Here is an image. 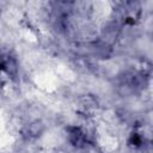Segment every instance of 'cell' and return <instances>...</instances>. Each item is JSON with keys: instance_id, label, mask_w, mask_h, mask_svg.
<instances>
[{"instance_id": "cell-1", "label": "cell", "mask_w": 153, "mask_h": 153, "mask_svg": "<svg viewBox=\"0 0 153 153\" xmlns=\"http://www.w3.org/2000/svg\"><path fill=\"white\" fill-rule=\"evenodd\" d=\"M123 13V20L127 24H135L141 14V8L139 4L134 2H128L124 5V10L122 11Z\"/></svg>"}, {"instance_id": "cell-2", "label": "cell", "mask_w": 153, "mask_h": 153, "mask_svg": "<svg viewBox=\"0 0 153 153\" xmlns=\"http://www.w3.org/2000/svg\"><path fill=\"white\" fill-rule=\"evenodd\" d=\"M67 135H68L69 142L74 147L80 148V147L85 146L86 134H85V131L81 128H79V127H68L67 128Z\"/></svg>"}, {"instance_id": "cell-3", "label": "cell", "mask_w": 153, "mask_h": 153, "mask_svg": "<svg viewBox=\"0 0 153 153\" xmlns=\"http://www.w3.org/2000/svg\"><path fill=\"white\" fill-rule=\"evenodd\" d=\"M2 71L11 78H14L18 73V65L17 61L14 60V57H12L11 55L4 56L2 57Z\"/></svg>"}]
</instances>
